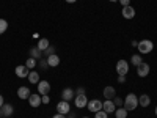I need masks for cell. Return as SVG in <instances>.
Wrapping results in <instances>:
<instances>
[{
  "instance_id": "14",
  "label": "cell",
  "mask_w": 157,
  "mask_h": 118,
  "mask_svg": "<svg viewBox=\"0 0 157 118\" xmlns=\"http://www.w3.org/2000/svg\"><path fill=\"white\" fill-rule=\"evenodd\" d=\"M115 96H116V90H115L112 85H109V87L104 88V98H105V99H113Z\"/></svg>"
},
{
  "instance_id": "16",
  "label": "cell",
  "mask_w": 157,
  "mask_h": 118,
  "mask_svg": "<svg viewBox=\"0 0 157 118\" xmlns=\"http://www.w3.org/2000/svg\"><path fill=\"white\" fill-rule=\"evenodd\" d=\"M47 65H49V66H52V68L58 66V65H60V57H58L57 54L49 55V57H47Z\"/></svg>"
},
{
  "instance_id": "11",
  "label": "cell",
  "mask_w": 157,
  "mask_h": 118,
  "mask_svg": "<svg viewBox=\"0 0 157 118\" xmlns=\"http://www.w3.org/2000/svg\"><path fill=\"white\" fill-rule=\"evenodd\" d=\"M75 98V91L72 90V88H64L63 91H61V99L63 101H71V99H74Z\"/></svg>"
},
{
  "instance_id": "26",
  "label": "cell",
  "mask_w": 157,
  "mask_h": 118,
  "mask_svg": "<svg viewBox=\"0 0 157 118\" xmlns=\"http://www.w3.org/2000/svg\"><path fill=\"white\" fill-rule=\"evenodd\" d=\"M54 54H55V47H54V46H49V47L43 52V55H44L46 58H47L49 55H54Z\"/></svg>"
},
{
  "instance_id": "9",
  "label": "cell",
  "mask_w": 157,
  "mask_h": 118,
  "mask_svg": "<svg viewBox=\"0 0 157 118\" xmlns=\"http://www.w3.org/2000/svg\"><path fill=\"white\" fill-rule=\"evenodd\" d=\"M149 69H151L149 65L143 61L141 65H138V66H137V74H138L140 77H146V76L149 74Z\"/></svg>"
},
{
  "instance_id": "8",
  "label": "cell",
  "mask_w": 157,
  "mask_h": 118,
  "mask_svg": "<svg viewBox=\"0 0 157 118\" xmlns=\"http://www.w3.org/2000/svg\"><path fill=\"white\" fill-rule=\"evenodd\" d=\"M102 110L107 112V113H115L116 106H115L113 99H105V101H104V102H102Z\"/></svg>"
},
{
  "instance_id": "22",
  "label": "cell",
  "mask_w": 157,
  "mask_h": 118,
  "mask_svg": "<svg viewBox=\"0 0 157 118\" xmlns=\"http://www.w3.org/2000/svg\"><path fill=\"white\" fill-rule=\"evenodd\" d=\"M115 116H116V118H126V116H127V110H126L124 107H118V109L115 110Z\"/></svg>"
},
{
  "instance_id": "40",
  "label": "cell",
  "mask_w": 157,
  "mask_h": 118,
  "mask_svg": "<svg viewBox=\"0 0 157 118\" xmlns=\"http://www.w3.org/2000/svg\"><path fill=\"white\" fill-rule=\"evenodd\" d=\"M155 115H157V107H155Z\"/></svg>"
},
{
  "instance_id": "23",
  "label": "cell",
  "mask_w": 157,
  "mask_h": 118,
  "mask_svg": "<svg viewBox=\"0 0 157 118\" xmlns=\"http://www.w3.org/2000/svg\"><path fill=\"white\" fill-rule=\"evenodd\" d=\"M130 63H132L134 66H138V65H141V63H143V61H141V55H140V54L132 55V58H130Z\"/></svg>"
},
{
  "instance_id": "39",
  "label": "cell",
  "mask_w": 157,
  "mask_h": 118,
  "mask_svg": "<svg viewBox=\"0 0 157 118\" xmlns=\"http://www.w3.org/2000/svg\"><path fill=\"white\" fill-rule=\"evenodd\" d=\"M110 2H118V0H110Z\"/></svg>"
},
{
  "instance_id": "31",
  "label": "cell",
  "mask_w": 157,
  "mask_h": 118,
  "mask_svg": "<svg viewBox=\"0 0 157 118\" xmlns=\"http://www.w3.org/2000/svg\"><path fill=\"white\" fill-rule=\"evenodd\" d=\"M75 95H85V88H82V87L77 88V90H75Z\"/></svg>"
},
{
  "instance_id": "4",
  "label": "cell",
  "mask_w": 157,
  "mask_h": 118,
  "mask_svg": "<svg viewBox=\"0 0 157 118\" xmlns=\"http://www.w3.org/2000/svg\"><path fill=\"white\" fill-rule=\"evenodd\" d=\"M86 107H88L90 112H94V113H96L98 110H102V101H99V99H91V101H88Z\"/></svg>"
},
{
  "instance_id": "5",
  "label": "cell",
  "mask_w": 157,
  "mask_h": 118,
  "mask_svg": "<svg viewBox=\"0 0 157 118\" xmlns=\"http://www.w3.org/2000/svg\"><path fill=\"white\" fill-rule=\"evenodd\" d=\"M74 104H75L77 109H83V107H86V104H88V98L85 95H75Z\"/></svg>"
},
{
  "instance_id": "42",
  "label": "cell",
  "mask_w": 157,
  "mask_h": 118,
  "mask_svg": "<svg viewBox=\"0 0 157 118\" xmlns=\"http://www.w3.org/2000/svg\"><path fill=\"white\" fill-rule=\"evenodd\" d=\"M10 118H11V116H10Z\"/></svg>"
},
{
  "instance_id": "33",
  "label": "cell",
  "mask_w": 157,
  "mask_h": 118,
  "mask_svg": "<svg viewBox=\"0 0 157 118\" xmlns=\"http://www.w3.org/2000/svg\"><path fill=\"white\" fill-rule=\"evenodd\" d=\"M118 82H120V84H124V82H126V76H120V77H118Z\"/></svg>"
},
{
  "instance_id": "30",
  "label": "cell",
  "mask_w": 157,
  "mask_h": 118,
  "mask_svg": "<svg viewBox=\"0 0 157 118\" xmlns=\"http://www.w3.org/2000/svg\"><path fill=\"white\" fill-rule=\"evenodd\" d=\"M41 102H43V104H49V102H50L49 95H43V96H41Z\"/></svg>"
},
{
  "instance_id": "18",
  "label": "cell",
  "mask_w": 157,
  "mask_h": 118,
  "mask_svg": "<svg viewBox=\"0 0 157 118\" xmlns=\"http://www.w3.org/2000/svg\"><path fill=\"white\" fill-rule=\"evenodd\" d=\"M30 57L35 58V60H41V58H43V50H39L38 46H36V47H32V49H30Z\"/></svg>"
},
{
  "instance_id": "3",
  "label": "cell",
  "mask_w": 157,
  "mask_h": 118,
  "mask_svg": "<svg viewBox=\"0 0 157 118\" xmlns=\"http://www.w3.org/2000/svg\"><path fill=\"white\" fill-rule=\"evenodd\" d=\"M116 73L120 76H126L129 73V63L126 60H118V63H116Z\"/></svg>"
},
{
  "instance_id": "27",
  "label": "cell",
  "mask_w": 157,
  "mask_h": 118,
  "mask_svg": "<svg viewBox=\"0 0 157 118\" xmlns=\"http://www.w3.org/2000/svg\"><path fill=\"white\" fill-rule=\"evenodd\" d=\"M94 118H109V113L104 112V110H98V112L94 113Z\"/></svg>"
},
{
  "instance_id": "7",
  "label": "cell",
  "mask_w": 157,
  "mask_h": 118,
  "mask_svg": "<svg viewBox=\"0 0 157 118\" xmlns=\"http://www.w3.org/2000/svg\"><path fill=\"white\" fill-rule=\"evenodd\" d=\"M49 91H50V84L47 81H39L38 82V93L39 95H49Z\"/></svg>"
},
{
  "instance_id": "37",
  "label": "cell",
  "mask_w": 157,
  "mask_h": 118,
  "mask_svg": "<svg viewBox=\"0 0 157 118\" xmlns=\"http://www.w3.org/2000/svg\"><path fill=\"white\" fill-rule=\"evenodd\" d=\"M64 2H68V3H75L77 0H64Z\"/></svg>"
},
{
  "instance_id": "13",
  "label": "cell",
  "mask_w": 157,
  "mask_h": 118,
  "mask_svg": "<svg viewBox=\"0 0 157 118\" xmlns=\"http://www.w3.org/2000/svg\"><path fill=\"white\" fill-rule=\"evenodd\" d=\"M29 102H30V106L32 107H39L41 106V95L39 93H35V95H30V98H29Z\"/></svg>"
},
{
  "instance_id": "10",
  "label": "cell",
  "mask_w": 157,
  "mask_h": 118,
  "mask_svg": "<svg viewBox=\"0 0 157 118\" xmlns=\"http://www.w3.org/2000/svg\"><path fill=\"white\" fill-rule=\"evenodd\" d=\"M14 73H16V76H17V77L24 79V77H29V73H30V69H29L27 66H25V65H19V66H16Z\"/></svg>"
},
{
  "instance_id": "32",
  "label": "cell",
  "mask_w": 157,
  "mask_h": 118,
  "mask_svg": "<svg viewBox=\"0 0 157 118\" xmlns=\"http://www.w3.org/2000/svg\"><path fill=\"white\" fill-rule=\"evenodd\" d=\"M123 6H127V5H130V0H118Z\"/></svg>"
},
{
  "instance_id": "24",
  "label": "cell",
  "mask_w": 157,
  "mask_h": 118,
  "mask_svg": "<svg viewBox=\"0 0 157 118\" xmlns=\"http://www.w3.org/2000/svg\"><path fill=\"white\" fill-rule=\"evenodd\" d=\"M36 65H38V61H36L35 58H32V57H30L27 61H25V66H27L29 69H33V68L36 66Z\"/></svg>"
},
{
  "instance_id": "2",
  "label": "cell",
  "mask_w": 157,
  "mask_h": 118,
  "mask_svg": "<svg viewBox=\"0 0 157 118\" xmlns=\"http://www.w3.org/2000/svg\"><path fill=\"white\" fill-rule=\"evenodd\" d=\"M137 49L140 50V54H149V52L154 49V44L151 39H141V41L138 43Z\"/></svg>"
},
{
  "instance_id": "17",
  "label": "cell",
  "mask_w": 157,
  "mask_h": 118,
  "mask_svg": "<svg viewBox=\"0 0 157 118\" xmlns=\"http://www.w3.org/2000/svg\"><path fill=\"white\" fill-rule=\"evenodd\" d=\"M151 104V98L148 96V95H141V96H138V106H141V107H148Z\"/></svg>"
},
{
  "instance_id": "41",
  "label": "cell",
  "mask_w": 157,
  "mask_h": 118,
  "mask_svg": "<svg viewBox=\"0 0 157 118\" xmlns=\"http://www.w3.org/2000/svg\"><path fill=\"white\" fill-rule=\"evenodd\" d=\"M83 118H88V116H83Z\"/></svg>"
},
{
  "instance_id": "38",
  "label": "cell",
  "mask_w": 157,
  "mask_h": 118,
  "mask_svg": "<svg viewBox=\"0 0 157 118\" xmlns=\"http://www.w3.org/2000/svg\"><path fill=\"white\" fill-rule=\"evenodd\" d=\"M74 116H75V115H74V113H71V115H69L68 118H74Z\"/></svg>"
},
{
  "instance_id": "12",
  "label": "cell",
  "mask_w": 157,
  "mask_h": 118,
  "mask_svg": "<svg viewBox=\"0 0 157 118\" xmlns=\"http://www.w3.org/2000/svg\"><path fill=\"white\" fill-rule=\"evenodd\" d=\"M30 95H32V93H30V88H29V87L24 85V87H19V88H17V96H19V99H29Z\"/></svg>"
},
{
  "instance_id": "20",
  "label": "cell",
  "mask_w": 157,
  "mask_h": 118,
  "mask_svg": "<svg viewBox=\"0 0 157 118\" xmlns=\"http://www.w3.org/2000/svg\"><path fill=\"white\" fill-rule=\"evenodd\" d=\"M29 82L38 85V82H39V73H36V71H30V73H29Z\"/></svg>"
},
{
  "instance_id": "25",
  "label": "cell",
  "mask_w": 157,
  "mask_h": 118,
  "mask_svg": "<svg viewBox=\"0 0 157 118\" xmlns=\"http://www.w3.org/2000/svg\"><path fill=\"white\" fill-rule=\"evenodd\" d=\"M8 29V22L5 19H0V35H3Z\"/></svg>"
},
{
  "instance_id": "29",
  "label": "cell",
  "mask_w": 157,
  "mask_h": 118,
  "mask_svg": "<svg viewBox=\"0 0 157 118\" xmlns=\"http://www.w3.org/2000/svg\"><path fill=\"white\" fill-rule=\"evenodd\" d=\"M39 65H41V68H43V69H47V68H49L47 60H44V58H41V60H39Z\"/></svg>"
},
{
  "instance_id": "34",
  "label": "cell",
  "mask_w": 157,
  "mask_h": 118,
  "mask_svg": "<svg viewBox=\"0 0 157 118\" xmlns=\"http://www.w3.org/2000/svg\"><path fill=\"white\" fill-rule=\"evenodd\" d=\"M52 118H66V115H63V113H57V115H54Z\"/></svg>"
},
{
  "instance_id": "28",
  "label": "cell",
  "mask_w": 157,
  "mask_h": 118,
  "mask_svg": "<svg viewBox=\"0 0 157 118\" xmlns=\"http://www.w3.org/2000/svg\"><path fill=\"white\" fill-rule=\"evenodd\" d=\"M113 102H115V106H118V107H123V106H124V101H123L121 98H118V96L113 98Z\"/></svg>"
},
{
  "instance_id": "35",
  "label": "cell",
  "mask_w": 157,
  "mask_h": 118,
  "mask_svg": "<svg viewBox=\"0 0 157 118\" xmlns=\"http://www.w3.org/2000/svg\"><path fill=\"white\" fill-rule=\"evenodd\" d=\"M3 104H5V102H3V96H2V95H0V107H2V106H3Z\"/></svg>"
},
{
  "instance_id": "19",
  "label": "cell",
  "mask_w": 157,
  "mask_h": 118,
  "mask_svg": "<svg viewBox=\"0 0 157 118\" xmlns=\"http://www.w3.org/2000/svg\"><path fill=\"white\" fill-rule=\"evenodd\" d=\"M2 109H3V115H5V118H10V116L13 115V112H14V107H13L11 104H3Z\"/></svg>"
},
{
  "instance_id": "21",
  "label": "cell",
  "mask_w": 157,
  "mask_h": 118,
  "mask_svg": "<svg viewBox=\"0 0 157 118\" xmlns=\"http://www.w3.org/2000/svg\"><path fill=\"white\" fill-rule=\"evenodd\" d=\"M49 46H50V43H49V39H46V38H41V39L38 41V49L43 50V52H44Z\"/></svg>"
},
{
  "instance_id": "1",
  "label": "cell",
  "mask_w": 157,
  "mask_h": 118,
  "mask_svg": "<svg viewBox=\"0 0 157 118\" xmlns=\"http://www.w3.org/2000/svg\"><path fill=\"white\" fill-rule=\"evenodd\" d=\"M137 106H138V96L134 95V93H129V95L126 96V99H124V106H123V107H124L127 112H130V110H135Z\"/></svg>"
},
{
  "instance_id": "15",
  "label": "cell",
  "mask_w": 157,
  "mask_h": 118,
  "mask_svg": "<svg viewBox=\"0 0 157 118\" xmlns=\"http://www.w3.org/2000/svg\"><path fill=\"white\" fill-rule=\"evenodd\" d=\"M123 16L126 18V19H132L134 16H135V10L130 6V5H127V6H123Z\"/></svg>"
},
{
  "instance_id": "36",
  "label": "cell",
  "mask_w": 157,
  "mask_h": 118,
  "mask_svg": "<svg viewBox=\"0 0 157 118\" xmlns=\"http://www.w3.org/2000/svg\"><path fill=\"white\" fill-rule=\"evenodd\" d=\"M0 118H5V115H3V109L0 107Z\"/></svg>"
},
{
  "instance_id": "6",
  "label": "cell",
  "mask_w": 157,
  "mask_h": 118,
  "mask_svg": "<svg viewBox=\"0 0 157 118\" xmlns=\"http://www.w3.org/2000/svg\"><path fill=\"white\" fill-rule=\"evenodd\" d=\"M57 110H58V113H63V115H68L69 112H71V106H69V102L68 101H60L58 104H57Z\"/></svg>"
}]
</instances>
